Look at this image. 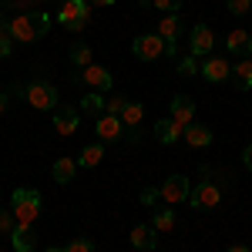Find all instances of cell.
I'll return each mask as SVG.
<instances>
[{"label": "cell", "mask_w": 252, "mask_h": 252, "mask_svg": "<svg viewBox=\"0 0 252 252\" xmlns=\"http://www.w3.org/2000/svg\"><path fill=\"white\" fill-rule=\"evenodd\" d=\"M51 14L44 10H27V14H17V17L7 20V34L20 44H31V40H40L47 31H51Z\"/></svg>", "instance_id": "obj_1"}, {"label": "cell", "mask_w": 252, "mask_h": 252, "mask_svg": "<svg viewBox=\"0 0 252 252\" xmlns=\"http://www.w3.org/2000/svg\"><path fill=\"white\" fill-rule=\"evenodd\" d=\"M10 212L20 225H34L40 215V192L37 189H14L10 195Z\"/></svg>", "instance_id": "obj_2"}, {"label": "cell", "mask_w": 252, "mask_h": 252, "mask_svg": "<svg viewBox=\"0 0 252 252\" xmlns=\"http://www.w3.org/2000/svg\"><path fill=\"white\" fill-rule=\"evenodd\" d=\"M27 101L37 111H54L58 108V88L51 81H31L27 84Z\"/></svg>", "instance_id": "obj_3"}, {"label": "cell", "mask_w": 252, "mask_h": 252, "mask_svg": "<svg viewBox=\"0 0 252 252\" xmlns=\"http://www.w3.org/2000/svg\"><path fill=\"white\" fill-rule=\"evenodd\" d=\"M189 192H192V185H189V178L185 175H168L165 182H161V202H168V205H178V202H189Z\"/></svg>", "instance_id": "obj_4"}, {"label": "cell", "mask_w": 252, "mask_h": 252, "mask_svg": "<svg viewBox=\"0 0 252 252\" xmlns=\"http://www.w3.org/2000/svg\"><path fill=\"white\" fill-rule=\"evenodd\" d=\"M131 54H135L138 61H158L165 54V40L158 37V34H141V37H135V44H131Z\"/></svg>", "instance_id": "obj_5"}, {"label": "cell", "mask_w": 252, "mask_h": 252, "mask_svg": "<svg viewBox=\"0 0 252 252\" xmlns=\"http://www.w3.org/2000/svg\"><path fill=\"white\" fill-rule=\"evenodd\" d=\"M189 202H192V209H215L222 202V192H219V185H212V182H198V185H192V192H189Z\"/></svg>", "instance_id": "obj_6"}, {"label": "cell", "mask_w": 252, "mask_h": 252, "mask_svg": "<svg viewBox=\"0 0 252 252\" xmlns=\"http://www.w3.org/2000/svg\"><path fill=\"white\" fill-rule=\"evenodd\" d=\"M215 47V37L212 31H209V24H195L192 27V44H189V54H195V58H209Z\"/></svg>", "instance_id": "obj_7"}, {"label": "cell", "mask_w": 252, "mask_h": 252, "mask_svg": "<svg viewBox=\"0 0 252 252\" xmlns=\"http://www.w3.org/2000/svg\"><path fill=\"white\" fill-rule=\"evenodd\" d=\"M78 121H81V115H78V108H71V104H58L54 108V131L58 135H74L78 131Z\"/></svg>", "instance_id": "obj_8"}, {"label": "cell", "mask_w": 252, "mask_h": 252, "mask_svg": "<svg viewBox=\"0 0 252 252\" xmlns=\"http://www.w3.org/2000/svg\"><path fill=\"white\" fill-rule=\"evenodd\" d=\"M202 78L212 81V84H222V81L232 78V67H229V61H225V58L209 54V58H205V64H202Z\"/></svg>", "instance_id": "obj_9"}, {"label": "cell", "mask_w": 252, "mask_h": 252, "mask_svg": "<svg viewBox=\"0 0 252 252\" xmlns=\"http://www.w3.org/2000/svg\"><path fill=\"white\" fill-rule=\"evenodd\" d=\"M81 81H84V84H91L94 91H108V88L115 84L111 71H108V67H101V64H88V67L81 71Z\"/></svg>", "instance_id": "obj_10"}, {"label": "cell", "mask_w": 252, "mask_h": 252, "mask_svg": "<svg viewBox=\"0 0 252 252\" xmlns=\"http://www.w3.org/2000/svg\"><path fill=\"white\" fill-rule=\"evenodd\" d=\"M97 131V141H118V138L125 135V125H121V118L118 115H101L94 125Z\"/></svg>", "instance_id": "obj_11"}, {"label": "cell", "mask_w": 252, "mask_h": 252, "mask_svg": "<svg viewBox=\"0 0 252 252\" xmlns=\"http://www.w3.org/2000/svg\"><path fill=\"white\" fill-rule=\"evenodd\" d=\"M10 246L14 252H34L37 249V232H34V225H14V232H10Z\"/></svg>", "instance_id": "obj_12"}, {"label": "cell", "mask_w": 252, "mask_h": 252, "mask_svg": "<svg viewBox=\"0 0 252 252\" xmlns=\"http://www.w3.org/2000/svg\"><path fill=\"white\" fill-rule=\"evenodd\" d=\"M182 138L192 145V148H209L212 145V128H205V125H198V121H189L185 128H182Z\"/></svg>", "instance_id": "obj_13"}, {"label": "cell", "mask_w": 252, "mask_h": 252, "mask_svg": "<svg viewBox=\"0 0 252 252\" xmlns=\"http://www.w3.org/2000/svg\"><path fill=\"white\" fill-rule=\"evenodd\" d=\"M192 118H195V101H192L189 94H175V97H172V121L185 128Z\"/></svg>", "instance_id": "obj_14"}, {"label": "cell", "mask_w": 252, "mask_h": 252, "mask_svg": "<svg viewBox=\"0 0 252 252\" xmlns=\"http://www.w3.org/2000/svg\"><path fill=\"white\" fill-rule=\"evenodd\" d=\"M158 37L165 40V44H178V37H182V20H178V14H165V17L158 20Z\"/></svg>", "instance_id": "obj_15"}, {"label": "cell", "mask_w": 252, "mask_h": 252, "mask_svg": "<svg viewBox=\"0 0 252 252\" xmlns=\"http://www.w3.org/2000/svg\"><path fill=\"white\" fill-rule=\"evenodd\" d=\"M131 246L141 249V252H152L158 246V232L152 225H135V229H131Z\"/></svg>", "instance_id": "obj_16"}, {"label": "cell", "mask_w": 252, "mask_h": 252, "mask_svg": "<svg viewBox=\"0 0 252 252\" xmlns=\"http://www.w3.org/2000/svg\"><path fill=\"white\" fill-rule=\"evenodd\" d=\"M225 51H232V54H242V58H249L252 54V37L246 31H229V37H225Z\"/></svg>", "instance_id": "obj_17"}, {"label": "cell", "mask_w": 252, "mask_h": 252, "mask_svg": "<svg viewBox=\"0 0 252 252\" xmlns=\"http://www.w3.org/2000/svg\"><path fill=\"white\" fill-rule=\"evenodd\" d=\"M51 175H54L58 185H71L74 175H78V161H74V158H58L54 168H51Z\"/></svg>", "instance_id": "obj_18"}, {"label": "cell", "mask_w": 252, "mask_h": 252, "mask_svg": "<svg viewBox=\"0 0 252 252\" xmlns=\"http://www.w3.org/2000/svg\"><path fill=\"white\" fill-rule=\"evenodd\" d=\"M58 17H78V20H88V17H91V3H88V0H61Z\"/></svg>", "instance_id": "obj_19"}, {"label": "cell", "mask_w": 252, "mask_h": 252, "mask_svg": "<svg viewBox=\"0 0 252 252\" xmlns=\"http://www.w3.org/2000/svg\"><path fill=\"white\" fill-rule=\"evenodd\" d=\"M101 158H104V141H94V145L81 148V155L74 158V161H78V168H97Z\"/></svg>", "instance_id": "obj_20"}, {"label": "cell", "mask_w": 252, "mask_h": 252, "mask_svg": "<svg viewBox=\"0 0 252 252\" xmlns=\"http://www.w3.org/2000/svg\"><path fill=\"white\" fill-rule=\"evenodd\" d=\"M155 138L161 141V145H175L178 138H182V125H175L172 118H161L155 125Z\"/></svg>", "instance_id": "obj_21"}, {"label": "cell", "mask_w": 252, "mask_h": 252, "mask_svg": "<svg viewBox=\"0 0 252 252\" xmlns=\"http://www.w3.org/2000/svg\"><path fill=\"white\" fill-rule=\"evenodd\" d=\"M121 125L125 128H138L141 125V118H145V108H141V101H125V108H121Z\"/></svg>", "instance_id": "obj_22"}, {"label": "cell", "mask_w": 252, "mask_h": 252, "mask_svg": "<svg viewBox=\"0 0 252 252\" xmlns=\"http://www.w3.org/2000/svg\"><path fill=\"white\" fill-rule=\"evenodd\" d=\"M232 81H235V88H239V91H249V88H252V61L249 58H242L232 67Z\"/></svg>", "instance_id": "obj_23"}, {"label": "cell", "mask_w": 252, "mask_h": 252, "mask_svg": "<svg viewBox=\"0 0 252 252\" xmlns=\"http://www.w3.org/2000/svg\"><path fill=\"white\" fill-rule=\"evenodd\" d=\"M104 108H108V101H104V94H101V91H91V94L81 97V111H88V115L101 118V115H104Z\"/></svg>", "instance_id": "obj_24"}, {"label": "cell", "mask_w": 252, "mask_h": 252, "mask_svg": "<svg viewBox=\"0 0 252 252\" xmlns=\"http://www.w3.org/2000/svg\"><path fill=\"white\" fill-rule=\"evenodd\" d=\"M67 54H71V64H74V67H81V71H84V67H88V64H94V61H91V47H88V44H71V51H67Z\"/></svg>", "instance_id": "obj_25"}, {"label": "cell", "mask_w": 252, "mask_h": 252, "mask_svg": "<svg viewBox=\"0 0 252 252\" xmlns=\"http://www.w3.org/2000/svg\"><path fill=\"white\" fill-rule=\"evenodd\" d=\"M152 229H155V232H172L175 229V212L172 209H158L155 219H152Z\"/></svg>", "instance_id": "obj_26"}, {"label": "cell", "mask_w": 252, "mask_h": 252, "mask_svg": "<svg viewBox=\"0 0 252 252\" xmlns=\"http://www.w3.org/2000/svg\"><path fill=\"white\" fill-rule=\"evenodd\" d=\"M47 252H94V246L88 239H71L67 246H51Z\"/></svg>", "instance_id": "obj_27"}, {"label": "cell", "mask_w": 252, "mask_h": 252, "mask_svg": "<svg viewBox=\"0 0 252 252\" xmlns=\"http://www.w3.org/2000/svg\"><path fill=\"white\" fill-rule=\"evenodd\" d=\"M178 74H182V78H192V74H198V58H195V54L182 58V61H178Z\"/></svg>", "instance_id": "obj_28"}, {"label": "cell", "mask_w": 252, "mask_h": 252, "mask_svg": "<svg viewBox=\"0 0 252 252\" xmlns=\"http://www.w3.org/2000/svg\"><path fill=\"white\" fill-rule=\"evenodd\" d=\"M225 7H229V14L242 17V14H249V10H252V0H225Z\"/></svg>", "instance_id": "obj_29"}, {"label": "cell", "mask_w": 252, "mask_h": 252, "mask_svg": "<svg viewBox=\"0 0 252 252\" xmlns=\"http://www.w3.org/2000/svg\"><path fill=\"white\" fill-rule=\"evenodd\" d=\"M14 225H17V219H14V212L10 209H0V232H14Z\"/></svg>", "instance_id": "obj_30"}, {"label": "cell", "mask_w": 252, "mask_h": 252, "mask_svg": "<svg viewBox=\"0 0 252 252\" xmlns=\"http://www.w3.org/2000/svg\"><path fill=\"white\" fill-rule=\"evenodd\" d=\"M152 7L158 10H165V14H178V7H182V0H148Z\"/></svg>", "instance_id": "obj_31"}, {"label": "cell", "mask_w": 252, "mask_h": 252, "mask_svg": "<svg viewBox=\"0 0 252 252\" xmlns=\"http://www.w3.org/2000/svg\"><path fill=\"white\" fill-rule=\"evenodd\" d=\"M61 27H67V31H84V24L88 20H78V17H58Z\"/></svg>", "instance_id": "obj_32"}, {"label": "cell", "mask_w": 252, "mask_h": 252, "mask_svg": "<svg viewBox=\"0 0 252 252\" xmlns=\"http://www.w3.org/2000/svg\"><path fill=\"white\" fill-rule=\"evenodd\" d=\"M10 54H14V37L0 34V58H10Z\"/></svg>", "instance_id": "obj_33"}, {"label": "cell", "mask_w": 252, "mask_h": 252, "mask_svg": "<svg viewBox=\"0 0 252 252\" xmlns=\"http://www.w3.org/2000/svg\"><path fill=\"white\" fill-rule=\"evenodd\" d=\"M125 101H128V97H108V108H104V115H121Z\"/></svg>", "instance_id": "obj_34"}, {"label": "cell", "mask_w": 252, "mask_h": 252, "mask_svg": "<svg viewBox=\"0 0 252 252\" xmlns=\"http://www.w3.org/2000/svg\"><path fill=\"white\" fill-rule=\"evenodd\" d=\"M158 198H161V195H158V189H145V192H141V205H155Z\"/></svg>", "instance_id": "obj_35"}, {"label": "cell", "mask_w": 252, "mask_h": 252, "mask_svg": "<svg viewBox=\"0 0 252 252\" xmlns=\"http://www.w3.org/2000/svg\"><path fill=\"white\" fill-rule=\"evenodd\" d=\"M242 161H246V168H249V172H252V145H249V148H246V152H242Z\"/></svg>", "instance_id": "obj_36"}, {"label": "cell", "mask_w": 252, "mask_h": 252, "mask_svg": "<svg viewBox=\"0 0 252 252\" xmlns=\"http://www.w3.org/2000/svg\"><path fill=\"white\" fill-rule=\"evenodd\" d=\"M88 3H91V7H111L115 0H88Z\"/></svg>", "instance_id": "obj_37"}, {"label": "cell", "mask_w": 252, "mask_h": 252, "mask_svg": "<svg viewBox=\"0 0 252 252\" xmlns=\"http://www.w3.org/2000/svg\"><path fill=\"white\" fill-rule=\"evenodd\" d=\"M229 252H249V246H229Z\"/></svg>", "instance_id": "obj_38"}, {"label": "cell", "mask_w": 252, "mask_h": 252, "mask_svg": "<svg viewBox=\"0 0 252 252\" xmlns=\"http://www.w3.org/2000/svg\"><path fill=\"white\" fill-rule=\"evenodd\" d=\"M7 111V94H0V115Z\"/></svg>", "instance_id": "obj_39"}, {"label": "cell", "mask_w": 252, "mask_h": 252, "mask_svg": "<svg viewBox=\"0 0 252 252\" xmlns=\"http://www.w3.org/2000/svg\"><path fill=\"white\" fill-rule=\"evenodd\" d=\"M0 34H7V20L0 17Z\"/></svg>", "instance_id": "obj_40"}, {"label": "cell", "mask_w": 252, "mask_h": 252, "mask_svg": "<svg viewBox=\"0 0 252 252\" xmlns=\"http://www.w3.org/2000/svg\"><path fill=\"white\" fill-rule=\"evenodd\" d=\"M0 3H7V0H0Z\"/></svg>", "instance_id": "obj_41"}, {"label": "cell", "mask_w": 252, "mask_h": 252, "mask_svg": "<svg viewBox=\"0 0 252 252\" xmlns=\"http://www.w3.org/2000/svg\"><path fill=\"white\" fill-rule=\"evenodd\" d=\"M249 61H252V54H249Z\"/></svg>", "instance_id": "obj_42"}, {"label": "cell", "mask_w": 252, "mask_h": 252, "mask_svg": "<svg viewBox=\"0 0 252 252\" xmlns=\"http://www.w3.org/2000/svg\"><path fill=\"white\" fill-rule=\"evenodd\" d=\"M152 252H155V249H152Z\"/></svg>", "instance_id": "obj_43"}, {"label": "cell", "mask_w": 252, "mask_h": 252, "mask_svg": "<svg viewBox=\"0 0 252 252\" xmlns=\"http://www.w3.org/2000/svg\"><path fill=\"white\" fill-rule=\"evenodd\" d=\"M249 14H252V10H249Z\"/></svg>", "instance_id": "obj_44"}]
</instances>
